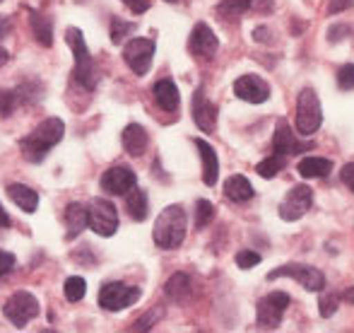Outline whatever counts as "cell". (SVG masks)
<instances>
[{"mask_svg": "<svg viewBox=\"0 0 354 333\" xmlns=\"http://www.w3.org/2000/svg\"><path fill=\"white\" fill-rule=\"evenodd\" d=\"M63 133H66V123H63L61 118L51 116V118H46V121H41L27 138H22V143H19L22 157L27 162H34V165L44 162L48 150L56 147L58 143L63 141Z\"/></svg>", "mask_w": 354, "mask_h": 333, "instance_id": "6da1fadb", "label": "cell"}, {"mask_svg": "<svg viewBox=\"0 0 354 333\" xmlns=\"http://www.w3.org/2000/svg\"><path fill=\"white\" fill-rule=\"evenodd\" d=\"M186 210L181 206H167L154 222V244L167 251L178 249L186 240Z\"/></svg>", "mask_w": 354, "mask_h": 333, "instance_id": "7a4b0ae2", "label": "cell"}, {"mask_svg": "<svg viewBox=\"0 0 354 333\" xmlns=\"http://www.w3.org/2000/svg\"><path fill=\"white\" fill-rule=\"evenodd\" d=\"M66 42L75 58V80L82 84L84 89H94L97 87V68H94V58L89 56V48L84 44L82 32L77 27H68Z\"/></svg>", "mask_w": 354, "mask_h": 333, "instance_id": "3957f363", "label": "cell"}, {"mask_svg": "<svg viewBox=\"0 0 354 333\" xmlns=\"http://www.w3.org/2000/svg\"><path fill=\"white\" fill-rule=\"evenodd\" d=\"M323 123V109L318 102V94L313 87H304L299 92V102H297V131L304 138L313 136V133L321 128Z\"/></svg>", "mask_w": 354, "mask_h": 333, "instance_id": "277c9868", "label": "cell"}, {"mask_svg": "<svg viewBox=\"0 0 354 333\" xmlns=\"http://www.w3.org/2000/svg\"><path fill=\"white\" fill-rule=\"evenodd\" d=\"M87 225L94 235L113 237L118 230V210L106 198H94L87 208Z\"/></svg>", "mask_w": 354, "mask_h": 333, "instance_id": "5b68a950", "label": "cell"}, {"mask_svg": "<svg viewBox=\"0 0 354 333\" xmlns=\"http://www.w3.org/2000/svg\"><path fill=\"white\" fill-rule=\"evenodd\" d=\"M277 278H294V280L308 292L326 290V276H323L318 268L304 266V263H287V266H280L268 273V280H277Z\"/></svg>", "mask_w": 354, "mask_h": 333, "instance_id": "8992f818", "label": "cell"}, {"mask_svg": "<svg viewBox=\"0 0 354 333\" xmlns=\"http://www.w3.org/2000/svg\"><path fill=\"white\" fill-rule=\"evenodd\" d=\"M140 287L128 285V282H106L99 290V307H104L106 312H123L131 305H136L140 300Z\"/></svg>", "mask_w": 354, "mask_h": 333, "instance_id": "52a82bcc", "label": "cell"}, {"mask_svg": "<svg viewBox=\"0 0 354 333\" xmlns=\"http://www.w3.org/2000/svg\"><path fill=\"white\" fill-rule=\"evenodd\" d=\"M3 312H5V316H8L15 326H17V329H24L29 321L39 316V302H37V297H34L32 292L17 290L8 302H5Z\"/></svg>", "mask_w": 354, "mask_h": 333, "instance_id": "ba28073f", "label": "cell"}, {"mask_svg": "<svg viewBox=\"0 0 354 333\" xmlns=\"http://www.w3.org/2000/svg\"><path fill=\"white\" fill-rule=\"evenodd\" d=\"M154 39H145V37H136L123 46V61L128 63L136 75H147L149 66H152V58H154Z\"/></svg>", "mask_w": 354, "mask_h": 333, "instance_id": "9c48e42d", "label": "cell"}, {"mask_svg": "<svg viewBox=\"0 0 354 333\" xmlns=\"http://www.w3.org/2000/svg\"><path fill=\"white\" fill-rule=\"evenodd\" d=\"M289 307V295L287 292H270L266 295L256 307V316H258V326L268 331H275L282 324V316Z\"/></svg>", "mask_w": 354, "mask_h": 333, "instance_id": "30bf717a", "label": "cell"}, {"mask_svg": "<svg viewBox=\"0 0 354 333\" xmlns=\"http://www.w3.org/2000/svg\"><path fill=\"white\" fill-rule=\"evenodd\" d=\"M313 206V191L304 183L292 186V191L284 196V201L280 203V217L284 222H297L311 210Z\"/></svg>", "mask_w": 354, "mask_h": 333, "instance_id": "8fae6325", "label": "cell"}, {"mask_svg": "<svg viewBox=\"0 0 354 333\" xmlns=\"http://www.w3.org/2000/svg\"><path fill=\"white\" fill-rule=\"evenodd\" d=\"M136 186H138L136 172L126 165H116L102 174V191H106L109 196H126Z\"/></svg>", "mask_w": 354, "mask_h": 333, "instance_id": "7c38bea8", "label": "cell"}, {"mask_svg": "<svg viewBox=\"0 0 354 333\" xmlns=\"http://www.w3.org/2000/svg\"><path fill=\"white\" fill-rule=\"evenodd\" d=\"M234 94L248 104H263L270 97V87L258 75H241L234 82Z\"/></svg>", "mask_w": 354, "mask_h": 333, "instance_id": "4fadbf2b", "label": "cell"}, {"mask_svg": "<svg viewBox=\"0 0 354 333\" xmlns=\"http://www.w3.org/2000/svg\"><path fill=\"white\" fill-rule=\"evenodd\" d=\"M311 147H313V143L297 141V136L292 133V128H289L287 121H277L275 138H272V150H275V155L289 157V155H299V152L311 150Z\"/></svg>", "mask_w": 354, "mask_h": 333, "instance_id": "5bb4252c", "label": "cell"}, {"mask_svg": "<svg viewBox=\"0 0 354 333\" xmlns=\"http://www.w3.org/2000/svg\"><path fill=\"white\" fill-rule=\"evenodd\" d=\"M193 121L205 133H212L217 128V107L205 97V87H198L193 94Z\"/></svg>", "mask_w": 354, "mask_h": 333, "instance_id": "9a60e30c", "label": "cell"}, {"mask_svg": "<svg viewBox=\"0 0 354 333\" xmlns=\"http://www.w3.org/2000/svg\"><path fill=\"white\" fill-rule=\"evenodd\" d=\"M188 48H191L193 56L201 58H212L219 48V42L214 37V32L207 27L205 22H198L191 32V39H188Z\"/></svg>", "mask_w": 354, "mask_h": 333, "instance_id": "2e32d148", "label": "cell"}, {"mask_svg": "<svg viewBox=\"0 0 354 333\" xmlns=\"http://www.w3.org/2000/svg\"><path fill=\"white\" fill-rule=\"evenodd\" d=\"M121 143H123V150L133 157H140L145 150H147V131L140 126V123H131V126L123 128L121 133Z\"/></svg>", "mask_w": 354, "mask_h": 333, "instance_id": "e0dca14e", "label": "cell"}, {"mask_svg": "<svg viewBox=\"0 0 354 333\" xmlns=\"http://www.w3.org/2000/svg\"><path fill=\"white\" fill-rule=\"evenodd\" d=\"M196 147L201 150V160H203V181L205 186H214L219 179V160L217 152L210 143H205L203 138H196Z\"/></svg>", "mask_w": 354, "mask_h": 333, "instance_id": "ac0fdd59", "label": "cell"}, {"mask_svg": "<svg viewBox=\"0 0 354 333\" xmlns=\"http://www.w3.org/2000/svg\"><path fill=\"white\" fill-rule=\"evenodd\" d=\"M8 196L10 201L17 208H22L24 213H37L39 208V193L34 188L24 186V183H10L8 186Z\"/></svg>", "mask_w": 354, "mask_h": 333, "instance_id": "d6986e66", "label": "cell"}, {"mask_svg": "<svg viewBox=\"0 0 354 333\" xmlns=\"http://www.w3.org/2000/svg\"><path fill=\"white\" fill-rule=\"evenodd\" d=\"M253 186L251 181H248L246 177H241V174H234V177H229L227 181H224V196L229 198V201L234 203H246L253 198Z\"/></svg>", "mask_w": 354, "mask_h": 333, "instance_id": "ffe728a7", "label": "cell"}, {"mask_svg": "<svg viewBox=\"0 0 354 333\" xmlns=\"http://www.w3.org/2000/svg\"><path fill=\"white\" fill-rule=\"evenodd\" d=\"M154 102L164 109V111H176L178 104H181V97H178V87L171 80H159L154 84Z\"/></svg>", "mask_w": 354, "mask_h": 333, "instance_id": "44dd1931", "label": "cell"}, {"mask_svg": "<svg viewBox=\"0 0 354 333\" xmlns=\"http://www.w3.org/2000/svg\"><path fill=\"white\" fill-rule=\"evenodd\" d=\"M29 24H32V32H34V39H37L41 46H51L53 44V22L51 17H44L41 12H29Z\"/></svg>", "mask_w": 354, "mask_h": 333, "instance_id": "7402d4cb", "label": "cell"}, {"mask_svg": "<svg viewBox=\"0 0 354 333\" xmlns=\"http://www.w3.org/2000/svg\"><path fill=\"white\" fill-rule=\"evenodd\" d=\"M191 278L186 276V273H174L171 278L167 280V285H164V292H167L169 300L174 302H183L191 297Z\"/></svg>", "mask_w": 354, "mask_h": 333, "instance_id": "603a6c76", "label": "cell"}, {"mask_svg": "<svg viewBox=\"0 0 354 333\" xmlns=\"http://www.w3.org/2000/svg\"><path fill=\"white\" fill-rule=\"evenodd\" d=\"M297 169L304 179H321L333 172V162L326 157H304Z\"/></svg>", "mask_w": 354, "mask_h": 333, "instance_id": "cb8c5ba5", "label": "cell"}, {"mask_svg": "<svg viewBox=\"0 0 354 333\" xmlns=\"http://www.w3.org/2000/svg\"><path fill=\"white\" fill-rule=\"evenodd\" d=\"M66 227H68V240H75L87 227V208L80 206V203H71L66 208Z\"/></svg>", "mask_w": 354, "mask_h": 333, "instance_id": "d4e9b609", "label": "cell"}, {"mask_svg": "<svg viewBox=\"0 0 354 333\" xmlns=\"http://www.w3.org/2000/svg\"><path fill=\"white\" fill-rule=\"evenodd\" d=\"M126 208H128V213H131V217L133 220H138V222H142L145 217H147V193L142 191V188H131L128 191V198H126Z\"/></svg>", "mask_w": 354, "mask_h": 333, "instance_id": "484cf974", "label": "cell"}, {"mask_svg": "<svg viewBox=\"0 0 354 333\" xmlns=\"http://www.w3.org/2000/svg\"><path fill=\"white\" fill-rule=\"evenodd\" d=\"M253 8V0H224L217 5V15L222 19H239Z\"/></svg>", "mask_w": 354, "mask_h": 333, "instance_id": "4316f807", "label": "cell"}, {"mask_svg": "<svg viewBox=\"0 0 354 333\" xmlns=\"http://www.w3.org/2000/svg\"><path fill=\"white\" fill-rule=\"evenodd\" d=\"M284 165H287V160H284L282 155H270L256 167V172L261 174L263 179H272V177H277V174L282 172Z\"/></svg>", "mask_w": 354, "mask_h": 333, "instance_id": "83f0119b", "label": "cell"}, {"mask_svg": "<svg viewBox=\"0 0 354 333\" xmlns=\"http://www.w3.org/2000/svg\"><path fill=\"white\" fill-rule=\"evenodd\" d=\"M63 290H66L68 302H80L84 297V292H87V282H84V278L73 276L66 280V287H63Z\"/></svg>", "mask_w": 354, "mask_h": 333, "instance_id": "f1b7e54d", "label": "cell"}, {"mask_svg": "<svg viewBox=\"0 0 354 333\" xmlns=\"http://www.w3.org/2000/svg\"><path fill=\"white\" fill-rule=\"evenodd\" d=\"M214 220V206L210 201H198L196 203V230H203Z\"/></svg>", "mask_w": 354, "mask_h": 333, "instance_id": "f546056e", "label": "cell"}, {"mask_svg": "<svg viewBox=\"0 0 354 333\" xmlns=\"http://www.w3.org/2000/svg\"><path fill=\"white\" fill-rule=\"evenodd\" d=\"M19 92H12V89H0V116H10L15 109L19 107Z\"/></svg>", "mask_w": 354, "mask_h": 333, "instance_id": "4dcf8cb0", "label": "cell"}, {"mask_svg": "<svg viewBox=\"0 0 354 333\" xmlns=\"http://www.w3.org/2000/svg\"><path fill=\"white\" fill-rule=\"evenodd\" d=\"M318 307H321L323 319H330V316L337 312V307H340V295H335V292H323L321 300H318Z\"/></svg>", "mask_w": 354, "mask_h": 333, "instance_id": "1f68e13d", "label": "cell"}, {"mask_svg": "<svg viewBox=\"0 0 354 333\" xmlns=\"http://www.w3.org/2000/svg\"><path fill=\"white\" fill-rule=\"evenodd\" d=\"M131 32H136V24H133V22L113 19V24H111V42H113V44H121L123 39H126Z\"/></svg>", "mask_w": 354, "mask_h": 333, "instance_id": "d6a6232c", "label": "cell"}, {"mask_svg": "<svg viewBox=\"0 0 354 333\" xmlns=\"http://www.w3.org/2000/svg\"><path fill=\"white\" fill-rule=\"evenodd\" d=\"M258 263H261V253H256V251H251V249H243V251L236 253V266L243 268V271L258 266Z\"/></svg>", "mask_w": 354, "mask_h": 333, "instance_id": "836d02e7", "label": "cell"}, {"mask_svg": "<svg viewBox=\"0 0 354 333\" xmlns=\"http://www.w3.org/2000/svg\"><path fill=\"white\" fill-rule=\"evenodd\" d=\"M337 87L345 89V92L354 89V63H350V66H345V68H340V71H337Z\"/></svg>", "mask_w": 354, "mask_h": 333, "instance_id": "e575fe53", "label": "cell"}, {"mask_svg": "<svg viewBox=\"0 0 354 333\" xmlns=\"http://www.w3.org/2000/svg\"><path fill=\"white\" fill-rule=\"evenodd\" d=\"M15 263H17V258H15L12 253L0 249V278H3V276H8V273L15 268Z\"/></svg>", "mask_w": 354, "mask_h": 333, "instance_id": "d590c367", "label": "cell"}, {"mask_svg": "<svg viewBox=\"0 0 354 333\" xmlns=\"http://www.w3.org/2000/svg\"><path fill=\"white\" fill-rule=\"evenodd\" d=\"M347 32H350V27H347L345 22L333 24V27L328 29V39H330V44H337V42H342V37H347Z\"/></svg>", "mask_w": 354, "mask_h": 333, "instance_id": "8d00e7d4", "label": "cell"}, {"mask_svg": "<svg viewBox=\"0 0 354 333\" xmlns=\"http://www.w3.org/2000/svg\"><path fill=\"white\" fill-rule=\"evenodd\" d=\"M157 319H159V312H149L147 316H142L140 321H136V326H133V329H136V331H149Z\"/></svg>", "mask_w": 354, "mask_h": 333, "instance_id": "74e56055", "label": "cell"}, {"mask_svg": "<svg viewBox=\"0 0 354 333\" xmlns=\"http://www.w3.org/2000/svg\"><path fill=\"white\" fill-rule=\"evenodd\" d=\"M352 5H354V0H330V3H328V12L330 15L345 12V10H350Z\"/></svg>", "mask_w": 354, "mask_h": 333, "instance_id": "f35d334b", "label": "cell"}, {"mask_svg": "<svg viewBox=\"0 0 354 333\" xmlns=\"http://www.w3.org/2000/svg\"><path fill=\"white\" fill-rule=\"evenodd\" d=\"M340 177H342V183H345V186L354 193V162H350V165L342 167Z\"/></svg>", "mask_w": 354, "mask_h": 333, "instance_id": "ab89813d", "label": "cell"}, {"mask_svg": "<svg viewBox=\"0 0 354 333\" xmlns=\"http://www.w3.org/2000/svg\"><path fill=\"white\" fill-rule=\"evenodd\" d=\"M123 3H126L128 8H131V12H136V15H142L149 10V0H123Z\"/></svg>", "mask_w": 354, "mask_h": 333, "instance_id": "60d3db41", "label": "cell"}, {"mask_svg": "<svg viewBox=\"0 0 354 333\" xmlns=\"http://www.w3.org/2000/svg\"><path fill=\"white\" fill-rule=\"evenodd\" d=\"M253 39H256L258 44H268V42H270V29H268V27H256V29H253Z\"/></svg>", "mask_w": 354, "mask_h": 333, "instance_id": "b9f144b4", "label": "cell"}, {"mask_svg": "<svg viewBox=\"0 0 354 333\" xmlns=\"http://www.w3.org/2000/svg\"><path fill=\"white\" fill-rule=\"evenodd\" d=\"M12 225V220H10V215L5 213V208L0 206V227H10Z\"/></svg>", "mask_w": 354, "mask_h": 333, "instance_id": "7bdbcfd3", "label": "cell"}, {"mask_svg": "<svg viewBox=\"0 0 354 333\" xmlns=\"http://www.w3.org/2000/svg\"><path fill=\"white\" fill-rule=\"evenodd\" d=\"M340 300H345V302H350V305H354V287H347V290L340 295Z\"/></svg>", "mask_w": 354, "mask_h": 333, "instance_id": "ee69618b", "label": "cell"}, {"mask_svg": "<svg viewBox=\"0 0 354 333\" xmlns=\"http://www.w3.org/2000/svg\"><path fill=\"white\" fill-rule=\"evenodd\" d=\"M5 63H8V51H5L3 44H0V68H3Z\"/></svg>", "mask_w": 354, "mask_h": 333, "instance_id": "f6af8a7d", "label": "cell"}, {"mask_svg": "<svg viewBox=\"0 0 354 333\" xmlns=\"http://www.w3.org/2000/svg\"><path fill=\"white\" fill-rule=\"evenodd\" d=\"M167 3H178V0H167Z\"/></svg>", "mask_w": 354, "mask_h": 333, "instance_id": "bcb514c9", "label": "cell"}]
</instances>
